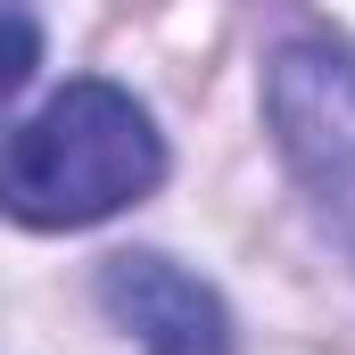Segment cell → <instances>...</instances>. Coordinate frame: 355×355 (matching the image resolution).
Returning <instances> with one entry per match:
<instances>
[{
  "instance_id": "obj_3",
  "label": "cell",
  "mask_w": 355,
  "mask_h": 355,
  "mask_svg": "<svg viewBox=\"0 0 355 355\" xmlns=\"http://www.w3.org/2000/svg\"><path fill=\"white\" fill-rule=\"evenodd\" d=\"M99 306L116 331H132L149 355H232V306L190 265L157 248H124L99 265Z\"/></svg>"
},
{
  "instance_id": "obj_4",
  "label": "cell",
  "mask_w": 355,
  "mask_h": 355,
  "mask_svg": "<svg viewBox=\"0 0 355 355\" xmlns=\"http://www.w3.org/2000/svg\"><path fill=\"white\" fill-rule=\"evenodd\" d=\"M33 67H42V17L33 0H0V107L33 83Z\"/></svg>"
},
{
  "instance_id": "obj_1",
  "label": "cell",
  "mask_w": 355,
  "mask_h": 355,
  "mask_svg": "<svg viewBox=\"0 0 355 355\" xmlns=\"http://www.w3.org/2000/svg\"><path fill=\"white\" fill-rule=\"evenodd\" d=\"M166 182V132L124 83L50 91L8 141H0V215L25 232H83L124 215Z\"/></svg>"
},
{
  "instance_id": "obj_2",
  "label": "cell",
  "mask_w": 355,
  "mask_h": 355,
  "mask_svg": "<svg viewBox=\"0 0 355 355\" xmlns=\"http://www.w3.org/2000/svg\"><path fill=\"white\" fill-rule=\"evenodd\" d=\"M265 116L314 215L355 257V58L331 42H289L265 67Z\"/></svg>"
}]
</instances>
